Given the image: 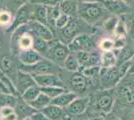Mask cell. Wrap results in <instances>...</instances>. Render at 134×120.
<instances>
[{
    "label": "cell",
    "mask_w": 134,
    "mask_h": 120,
    "mask_svg": "<svg viewBox=\"0 0 134 120\" xmlns=\"http://www.w3.org/2000/svg\"><path fill=\"white\" fill-rule=\"evenodd\" d=\"M12 58L9 56V55H5L1 58L0 60V69L6 73L8 71H10V69L12 67Z\"/></svg>",
    "instance_id": "d6a6232c"
},
{
    "label": "cell",
    "mask_w": 134,
    "mask_h": 120,
    "mask_svg": "<svg viewBox=\"0 0 134 120\" xmlns=\"http://www.w3.org/2000/svg\"><path fill=\"white\" fill-rule=\"evenodd\" d=\"M77 97H78V95L76 93H74L72 91H69V90H66L65 92L61 93L60 95H58L55 98H53L51 100V104L57 105V106H59V107L64 109L66 108L67 106Z\"/></svg>",
    "instance_id": "ac0fdd59"
},
{
    "label": "cell",
    "mask_w": 134,
    "mask_h": 120,
    "mask_svg": "<svg viewBox=\"0 0 134 120\" xmlns=\"http://www.w3.org/2000/svg\"><path fill=\"white\" fill-rule=\"evenodd\" d=\"M115 33L118 35V37H125L126 34V29H125V25L122 21H119L115 28Z\"/></svg>",
    "instance_id": "8d00e7d4"
},
{
    "label": "cell",
    "mask_w": 134,
    "mask_h": 120,
    "mask_svg": "<svg viewBox=\"0 0 134 120\" xmlns=\"http://www.w3.org/2000/svg\"><path fill=\"white\" fill-rule=\"evenodd\" d=\"M33 20L48 25L47 22V6L40 3H34Z\"/></svg>",
    "instance_id": "44dd1931"
},
{
    "label": "cell",
    "mask_w": 134,
    "mask_h": 120,
    "mask_svg": "<svg viewBox=\"0 0 134 120\" xmlns=\"http://www.w3.org/2000/svg\"><path fill=\"white\" fill-rule=\"evenodd\" d=\"M17 104H18V97L17 96L0 93V107L10 106V107L15 108L17 106Z\"/></svg>",
    "instance_id": "f1b7e54d"
},
{
    "label": "cell",
    "mask_w": 134,
    "mask_h": 120,
    "mask_svg": "<svg viewBox=\"0 0 134 120\" xmlns=\"http://www.w3.org/2000/svg\"><path fill=\"white\" fill-rule=\"evenodd\" d=\"M33 9L34 3L29 2L25 5L21 6L16 12L13 17L11 25L8 27V32H14L16 29L21 27L23 25H26L30 20H33Z\"/></svg>",
    "instance_id": "ba28073f"
},
{
    "label": "cell",
    "mask_w": 134,
    "mask_h": 120,
    "mask_svg": "<svg viewBox=\"0 0 134 120\" xmlns=\"http://www.w3.org/2000/svg\"><path fill=\"white\" fill-rule=\"evenodd\" d=\"M33 0H7V6L11 9L17 11L21 6L27 4L29 2H32Z\"/></svg>",
    "instance_id": "e575fe53"
},
{
    "label": "cell",
    "mask_w": 134,
    "mask_h": 120,
    "mask_svg": "<svg viewBox=\"0 0 134 120\" xmlns=\"http://www.w3.org/2000/svg\"><path fill=\"white\" fill-rule=\"evenodd\" d=\"M77 1L84 3H103L104 0H77Z\"/></svg>",
    "instance_id": "60d3db41"
},
{
    "label": "cell",
    "mask_w": 134,
    "mask_h": 120,
    "mask_svg": "<svg viewBox=\"0 0 134 120\" xmlns=\"http://www.w3.org/2000/svg\"><path fill=\"white\" fill-rule=\"evenodd\" d=\"M102 4L107 11L112 14H122L128 10L127 4L121 0H104Z\"/></svg>",
    "instance_id": "e0dca14e"
},
{
    "label": "cell",
    "mask_w": 134,
    "mask_h": 120,
    "mask_svg": "<svg viewBox=\"0 0 134 120\" xmlns=\"http://www.w3.org/2000/svg\"><path fill=\"white\" fill-rule=\"evenodd\" d=\"M128 74L134 75V55L133 57L131 58V65H130V68H129Z\"/></svg>",
    "instance_id": "b9f144b4"
},
{
    "label": "cell",
    "mask_w": 134,
    "mask_h": 120,
    "mask_svg": "<svg viewBox=\"0 0 134 120\" xmlns=\"http://www.w3.org/2000/svg\"><path fill=\"white\" fill-rule=\"evenodd\" d=\"M68 46L70 51L75 53L79 51H92L94 50L95 43L92 35L89 33H83L76 36Z\"/></svg>",
    "instance_id": "8fae6325"
},
{
    "label": "cell",
    "mask_w": 134,
    "mask_h": 120,
    "mask_svg": "<svg viewBox=\"0 0 134 120\" xmlns=\"http://www.w3.org/2000/svg\"><path fill=\"white\" fill-rule=\"evenodd\" d=\"M40 93H41V87L36 84V85L31 86L30 88H28L23 94H21L20 97H21V99L24 102L29 104L30 102H32L33 100H35L36 98L38 97V95Z\"/></svg>",
    "instance_id": "484cf974"
},
{
    "label": "cell",
    "mask_w": 134,
    "mask_h": 120,
    "mask_svg": "<svg viewBox=\"0 0 134 120\" xmlns=\"http://www.w3.org/2000/svg\"><path fill=\"white\" fill-rule=\"evenodd\" d=\"M104 120H121L119 117L115 116V115H112V114H107L106 117L104 118Z\"/></svg>",
    "instance_id": "7bdbcfd3"
},
{
    "label": "cell",
    "mask_w": 134,
    "mask_h": 120,
    "mask_svg": "<svg viewBox=\"0 0 134 120\" xmlns=\"http://www.w3.org/2000/svg\"><path fill=\"white\" fill-rule=\"evenodd\" d=\"M70 53L71 51L67 44L63 43L59 39H53L49 41V49L44 58L49 59L63 68L64 62Z\"/></svg>",
    "instance_id": "5b68a950"
},
{
    "label": "cell",
    "mask_w": 134,
    "mask_h": 120,
    "mask_svg": "<svg viewBox=\"0 0 134 120\" xmlns=\"http://www.w3.org/2000/svg\"><path fill=\"white\" fill-rule=\"evenodd\" d=\"M67 89L65 87H59V86H49V87H41V92H43L51 99L55 98L56 96L60 95L61 93L65 92Z\"/></svg>",
    "instance_id": "f546056e"
},
{
    "label": "cell",
    "mask_w": 134,
    "mask_h": 120,
    "mask_svg": "<svg viewBox=\"0 0 134 120\" xmlns=\"http://www.w3.org/2000/svg\"><path fill=\"white\" fill-rule=\"evenodd\" d=\"M12 21H13V16L10 10H1L0 11V25L1 26H5V27H9L11 25Z\"/></svg>",
    "instance_id": "4dcf8cb0"
},
{
    "label": "cell",
    "mask_w": 134,
    "mask_h": 120,
    "mask_svg": "<svg viewBox=\"0 0 134 120\" xmlns=\"http://www.w3.org/2000/svg\"><path fill=\"white\" fill-rule=\"evenodd\" d=\"M59 75L67 90L74 92L77 95L84 93L89 86L90 80L80 71L70 72L61 69Z\"/></svg>",
    "instance_id": "6da1fadb"
},
{
    "label": "cell",
    "mask_w": 134,
    "mask_h": 120,
    "mask_svg": "<svg viewBox=\"0 0 134 120\" xmlns=\"http://www.w3.org/2000/svg\"><path fill=\"white\" fill-rule=\"evenodd\" d=\"M78 3L77 0H62L59 3L60 11L63 14H66L70 17L77 16V11H78Z\"/></svg>",
    "instance_id": "ffe728a7"
},
{
    "label": "cell",
    "mask_w": 134,
    "mask_h": 120,
    "mask_svg": "<svg viewBox=\"0 0 134 120\" xmlns=\"http://www.w3.org/2000/svg\"><path fill=\"white\" fill-rule=\"evenodd\" d=\"M116 100L122 106L134 108V75L127 74L115 87Z\"/></svg>",
    "instance_id": "277c9868"
},
{
    "label": "cell",
    "mask_w": 134,
    "mask_h": 120,
    "mask_svg": "<svg viewBox=\"0 0 134 120\" xmlns=\"http://www.w3.org/2000/svg\"><path fill=\"white\" fill-rule=\"evenodd\" d=\"M121 81L117 66L111 68L101 67L100 71V88L101 89H111L115 88Z\"/></svg>",
    "instance_id": "9c48e42d"
},
{
    "label": "cell",
    "mask_w": 134,
    "mask_h": 120,
    "mask_svg": "<svg viewBox=\"0 0 134 120\" xmlns=\"http://www.w3.org/2000/svg\"><path fill=\"white\" fill-rule=\"evenodd\" d=\"M90 103L89 96H78L76 99H74L66 108V113L69 116H79L83 114L88 108Z\"/></svg>",
    "instance_id": "7c38bea8"
},
{
    "label": "cell",
    "mask_w": 134,
    "mask_h": 120,
    "mask_svg": "<svg viewBox=\"0 0 134 120\" xmlns=\"http://www.w3.org/2000/svg\"><path fill=\"white\" fill-rule=\"evenodd\" d=\"M61 68L59 65L52 62L47 58L41 59L39 62L35 63L33 65H24L20 64L19 70L27 72L32 75H43V74H59Z\"/></svg>",
    "instance_id": "8992f818"
},
{
    "label": "cell",
    "mask_w": 134,
    "mask_h": 120,
    "mask_svg": "<svg viewBox=\"0 0 134 120\" xmlns=\"http://www.w3.org/2000/svg\"><path fill=\"white\" fill-rule=\"evenodd\" d=\"M117 65V57L113 51H103L101 55V67L111 68Z\"/></svg>",
    "instance_id": "603a6c76"
},
{
    "label": "cell",
    "mask_w": 134,
    "mask_h": 120,
    "mask_svg": "<svg viewBox=\"0 0 134 120\" xmlns=\"http://www.w3.org/2000/svg\"><path fill=\"white\" fill-rule=\"evenodd\" d=\"M51 99L49 96H47L46 94H44L43 92H41L38 97L36 98L35 100H33L32 102L29 103V105L35 110V111H38L40 112L42 109H44L45 107H47L49 104H51Z\"/></svg>",
    "instance_id": "7402d4cb"
},
{
    "label": "cell",
    "mask_w": 134,
    "mask_h": 120,
    "mask_svg": "<svg viewBox=\"0 0 134 120\" xmlns=\"http://www.w3.org/2000/svg\"><path fill=\"white\" fill-rule=\"evenodd\" d=\"M89 25L86 22H84L83 20L78 16H73L70 18L69 22L65 27L58 30L59 31V40L62 41L65 44H70L76 36L83 33H89L90 30H87L86 27H88Z\"/></svg>",
    "instance_id": "3957f363"
},
{
    "label": "cell",
    "mask_w": 134,
    "mask_h": 120,
    "mask_svg": "<svg viewBox=\"0 0 134 120\" xmlns=\"http://www.w3.org/2000/svg\"><path fill=\"white\" fill-rule=\"evenodd\" d=\"M47 6V22L48 26H50L51 28H54L56 19L60 16L61 11H60V7L58 5H46Z\"/></svg>",
    "instance_id": "4316f807"
},
{
    "label": "cell",
    "mask_w": 134,
    "mask_h": 120,
    "mask_svg": "<svg viewBox=\"0 0 134 120\" xmlns=\"http://www.w3.org/2000/svg\"><path fill=\"white\" fill-rule=\"evenodd\" d=\"M40 112L48 120H61L64 115V109L54 104H49Z\"/></svg>",
    "instance_id": "d6986e66"
},
{
    "label": "cell",
    "mask_w": 134,
    "mask_h": 120,
    "mask_svg": "<svg viewBox=\"0 0 134 120\" xmlns=\"http://www.w3.org/2000/svg\"><path fill=\"white\" fill-rule=\"evenodd\" d=\"M70 18H71L70 16H68V15H66V14L61 13L60 16L56 19L54 28L57 29V30H60V29H62L63 27H65L67 24H68V22H69Z\"/></svg>",
    "instance_id": "836d02e7"
},
{
    "label": "cell",
    "mask_w": 134,
    "mask_h": 120,
    "mask_svg": "<svg viewBox=\"0 0 134 120\" xmlns=\"http://www.w3.org/2000/svg\"><path fill=\"white\" fill-rule=\"evenodd\" d=\"M99 47L102 51H111L114 47V42L110 39H104L101 41Z\"/></svg>",
    "instance_id": "d590c367"
},
{
    "label": "cell",
    "mask_w": 134,
    "mask_h": 120,
    "mask_svg": "<svg viewBox=\"0 0 134 120\" xmlns=\"http://www.w3.org/2000/svg\"><path fill=\"white\" fill-rule=\"evenodd\" d=\"M4 2L5 0H0V11L4 9Z\"/></svg>",
    "instance_id": "f6af8a7d"
},
{
    "label": "cell",
    "mask_w": 134,
    "mask_h": 120,
    "mask_svg": "<svg viewBox=\"0 0 134 120\" xmlns=\"http://www.w3.org/2000/svg\"><path fill=\"white\" fill-rule=\"evenodd\" d=\"M16 39L17 45H18V48L20 50L30 49L33 46V36L30 33H28V32H25V33L21 34L20 36H18Z\"/></svg>",
    "instance_id": "d4e9b609"
},
{
    "label": "cell",
    "mask_w": 134,
    "mask_h": 120,
    "mask_svg": "<svg viewBox=\"0 0 134 120\" xmlns=\"http://www.w3.org/2000/svg\"><path fill=\"white\" fill-rule=\"evenodd\" d=\"M26 29H27L28 33H30L32 36L40 37V38L47 40V41L55 39L54 30H52L50 26L37 22L35 20H30L26 24Z\"/></svg>",
    "instance_id": "30bf717a"
},
{
    "label": "cell",
    "mask_w": 134,
    "mask_h": 120,
    "mask_svg": "<svg viewBox=\"0 0 134 120\" xmlns=\"http://www.w3.org/2000/svg\"><path fill=\"white\" fill-rule=\"evenodd\" d=\"M32 48L35 49L37 52H39L43 57H45L46 53L49 49V41L42 39L40 37L33 36V46H32Z\"/></svg>",
    "instance_id": "83f0119b"
},
{
    "label": "cell",
    "mask_w": 134,
    "mask_h": 120,
    "mask_svg": "<svg viewBox=\"0 0 134 120\" xmlns=\"http://www.w3.org/2000/svg\"><path fill=\"white\" fill-rule=\"evenodd\" d=\"M0 93L13 95V96H19V92L17 90L16 85L12 82V80L2 71L0 75Z\"/></svg>",
    "instance_id": "2e32d148"
},
{
    "label": "cell",
    "mask_w": 134,
    "mask_h": 120,
    "mask_svg": "<svg viewBox=\"0 0 134 120\" xmlns=\"http://www.w3.org/2000/svg\"><path fill=\"white\" fill-rule=\"evenodd\" d=\"M94 109L97 112H102L108 114L113 108L114 102L116 100V90L111 89H101L94 95Z\"/></svg>",
    "instance_id": "52a82bcc"
},
{
    "label": "cell",
    "mask_w": 134,
    "mask_h": 120,
    "mask_svg": "<svg viewBox=\"0 0 134 120\" xmlns=\"http://www.w3.org/2000/svg\"><path fill=\"white\" fill-rule=\"evenodd\" d=\"M19 61L21 64L24 65H33L35 63L39 62L41 59H43V56L37 52L33 48L26 49V50H20L19 52Z\"/></svg>",
    "instance_id": "9a60e30c"
},
{
    "label": "cell",
    "mask_w": 134,
    "mask_h": 120,
    "mask_svg": "<svg viewBox=\"0 0 134 120\" xmlns=\"http://www.w3.org/2000/svg\"><path fill=\"white\" fill-rule=\"evenodd\" d=\"M1 120H18V115L16 112H13V113L7 115L5 117H2Z\"/></svg>",
    "instance_id": "ab89813d"
},
{
    "label": "cell",
    "mask_w": 134,
    "mask_h": 120,
    "mask_svg": "<svg viewBox=\"0 0 134 120\" xmlns=\"http://www.w3.org/2000/svg\"><path fill=\"white\" fill-rule=\"evenodd\" d=\"M62 0H33V3H40V4H44V5H58Z\"/></svg>",
    "instance_id": "f35d334b"
},
{
    "label": "cell",
    "mask_w": 134,
    "mask_h": 120,
    "mask_svg": "<svg viewBox=\"0 0 134 120\" xmlns=\"http://www.w3.org/2000/svg\"><path fill=\"white\" fill-rule=\"evenodd\" d=\"M121 1H123L124 3H126V4L128 5V4H130V3H131V2L133 1V0H121Z\"/></svg>",
    "instance_id": "bcb514c9"
},
{
    "label": "cell",
    "mask_w": 134,
    "mask_h": 120,
    "mask_svg": "<svg viewBox=\"0 0 134 120\" xmlns=\"http://www.w3.org/2000/svg\"><path fill=\"white\" fill-rule=\"evenodd\" d=\"M118 22H119V20H118V17L117 16H111V17H107L105 20H104V22H103V26H104V28L106 29V30H109V31H112V30H115L116 28V26H117Z\"/></svg>",
    "instance_id": "1f68e13d"
},
{
    "label": "cell",
    "mask_w": 134,
    "mask_h": 120,
    "mask_svg": "<svg viewBox=\"0 0 134 120\" xmlns=\"http://www.w3.org/2000/svg\"><path fill=\"white\" fill-rule=\"evenodd\" d=\"M34 85H36V82H35L33 75L30 74V73H27V72H24L22 70H18L16 87L19 94H20V96H21V94H23L27 90L28 88H30L31 86Z\"/></svg>",
    "instance_id": "5bb4252c"
},
{
    "label": "cell",
    "mask_w": 134,
    "mask_h": 120,
    "mask_svg": "<svg viewBox=\"0 0 134 120\" xmlns=\"http://www.w3.org/2000/svg\"><path fill=\"white\" fill-rule=\"evenodd\" d=\"M1 73H2V70H1V69H0V75H1Z\"/></svg>",
    "instance_id": "7dc6e473"
},
{
    "label": "cell",
    "mask_w": 134,
    "mask_h": 120,
    "mask_svg": "<svg viewBox=\"0 0 134 120\" xmlns=\"http://www.w3.org/2000/svg\"><path fill=\"white\" fill-rule=\"evenodd\" d=\"M130 33H131V37H132V39L134 40V21L132 22V24H131V29H130Z\"/></svg>",
    "instance_id": "ee69618b"
},
{
    "label": "cell",
    "mask_w": 134,
    "mask_h": 120,
    "mask_svg": "<svg viewBox=\"0 0 134 120\" xmlns=\"http://www.w3.org/2000/svg\"><path fill=\"white\" fill-rule=\"evenodd\" d=\"M63 69L70 71V72H76V71H80V63H79L77 56L74 52H71L69 54V56L66 58L64 65H63Z\"/></svg>",
    "instance_id": "cb8c5ba5"
},
{
    "label": "cell",
    "mask_w": 134,
    "mask_h": 120,
    "mask_svg": "<svg viewBox=\"0 0 134 120\" xmlns=\"http://www.w3.org/2000/svg\"><path fill=\"white\" fill-rule=\"evenodd\" d=\"M36 84L40 87H49V86H59L65 87L59 74H43L33 75Z\"/></svg>",
    "instance_id": "4fadbf2b"
},
{
    "label": "cell",
    "mask_w": 134,
    "mask_h": 120,
    "mask_svg": "<svg viewBox=\"0 0 134 120\" xmlns=\"http://www.w3.org/2000/svg\"><path fill=\"white\" fill-rule=\"evenodd\" d=\"M107 10L102 3H78L77 16L88 25H93L105 17Z\"/></svg>",
    "instance_id": "7a4b0ae2"
},
{
    "label": "cell",
    "mask_w": 134,
    "mask_h": 120,
    "mask_svg": "<svg viewBox=\"0 0 134 120\" xmlns=\"http://www.w3.org/2000/svg\"><path fill=\"white\" fill-rule=\"evenodd\" d=\"M13 112H15V109L10 106H3V107H0V118L2 117H5L7 115L11 114Z\"/></svg>",
    "instance_id": "74e56055"
}]
</instances>
